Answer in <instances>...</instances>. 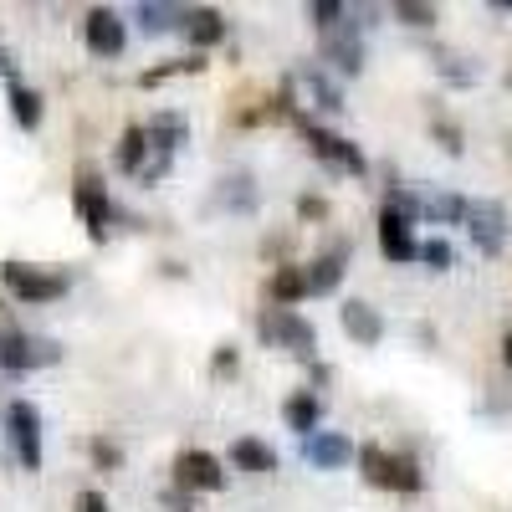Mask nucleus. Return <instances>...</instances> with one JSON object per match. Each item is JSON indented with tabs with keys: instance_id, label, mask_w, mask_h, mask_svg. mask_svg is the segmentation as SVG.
I'll list each match as a JSON object with an SVG mask.
<instances>
[{
	"instance_id": "nucleus-21",
	"label": "nucleus",
	"mask_w": 512,
	"mask_h": 512,
	"mask_svg": "<svg viewBox=\"0 0 512 512\" xmlns=\"http://www.w3.org/2000/svg\"><path fill=\"white\" fill-rule=\"evenodd\" d=\"M185 16H190V6H164V0H139V6H134V21H139L149 36L185 31Z\"/></svg>"
},
{
	"instance_id": "nucleus-10",
	"label": "nucleus",
	"mask_w": 512,
	"mask_h": 512,
	"mask_svg": "<svg viewBox=\"0 0 512 512\" xmlns=\"http://www.w3.org/2000/svg\"><path fill=\"white\" fill-rule=\"evenodd\" d=\"M175 487H185V492H221V487H226L221 456H210V451H200V446L180 451V456H175Z\"/></svg>"
},
{
	"instance_id": "nucleus-11",
	"label": "nucleus",
	"mask_w": 512,
	"mask_h": 512,
	"mask_svg": "<svg viewBox=\"0 0 512 512\" xmlns=\"http://www.w3.org/2000/svg\"><path fill=\"white\" fill-rule=\"evenodd\" d=\"M82 41H88V52L93 57H123L128 47V26L113 6H93L88 21H82Z\"/></svg>"
},
{
	"instance_id": "nucleus-6",
	"label": "nucleus",
	"mask_w": 512,
	"mask_h": 512,
	"mask_svg": "<svg viewBox=\"0 0 512 512\" xmlns=\"http://www.w3.org/2000/svg\"><path fill=\"white\" fill-rule=\"evenodd\" d=\"M57 359H62V344H52V338H36L21 328L0 333V369L6 374H31V369H47Z\"/></svg>"
},
{
	"instance_id": "nucleus-40",
	"label": "nucleus",
	"mask_w": 512,
	"mask_h": 512,
	"mask_svg": "<svg viewBox=\"0 0 512 512\" xmlns=\"http://www.w3.org/2000/svg\"><path fill=\"white\" fill-rule=\"evenodd\" d=\"M507 82H512V67H507Z\"/></svg>"
},
{
	"instance_id": "nucleus-20",
	"label": "nucleus",
	"mask_w": 512,
	"mask_h": 512,
	"mask_svg": "<svg viewBox=\"0 0 512 512\" xmlns=\"http://www.w3.org/2000/svg\"><path fill=\"white\" fill-rule=\"evenodd\" d=\"M431 67H436L441 82H451V88H472V82L482 77V67L456 47H431Z\"/></svg>"
},
{
	"instance_id": "nucleus-27",
	"label": "nucleus",
	"mask_w": 512,
	"mask_h": 512,
	"mask_svg": "<svg viewBox=\"0 0 512 512\" xmlns=\"http://www.w3.org/2000/svg\"><path fill=\"white\" fill-rule=\"evenodd\" d=\"M195 72H205V57H200V52L175 57V62H164V67H149L139 82H144V88H159V82H169V77H195Z\"/></svg>"
},
{
	"instance_id": "nucleus-30",
	"label": "nucleus",
	"mask_w": 512,
	"mask_h": 512,
	"mask_svg": "<svg viewBox=\"0 0 512 512\" xmlns=\"http://www.w3.org/2000/svg\"><path fill=\"white\" fill-rule=\"evenodd\" d=\"M420 262L431 267V272H451L456 267V251L446 236H431V241H420Z\"/></svg>"
},
{
	"instance_id": "nucleus-25",
	"label": "nucleus",
	"mask_w": 512,
	"mask_h": 512,
	"mask_svg": "<svg viewBox=\"0 0 512 512\" xmlns=\"http://www.w3.org/2000/svg\"><path fill=\"white\" fill-rule=\"evenodd\" d=\"M420 216H425V221H436V226H461V221H466V200L451 195V190L420 195Z\"/></svg>"
},
{
	"instance_id": "nucleus-31",
	"label": "nucleus",
	"mask_w": 512,
	"mask_h": 512,
	"mask_svg": "<svg viewBox=\"0 0 512 512\" xmlns=\"http://www.w3.org/2000/svg\"><path fill=\"white\" fill-rule=\"evenodd\" d=\"M251 200H256L251 175H231V180H221V205H231V210H251Z\"/></svg>"
},
{
	"instance_id": "nucleus-8",
	"label": "nucleus",
	"mask_w": 512,
	"mask_h": 512,
	"mask_svg": "<svg viewBox=\"0 0 512 512\" xmlns=\"http://www.w3.org/2000/svg\"><path fill=\"white\" fill-rule=\"evenodd\" d=\"M6 441L21 461V472H41V410L31 400L6 405Z\"/></svg>"
},
{
	"instance_id": "nucleus-2",
	"label": "nucleus",
	"mask_w": 512,
	"mask_h": 512,
	"mask_svg": "<svg viewBox=\"0 0 512 512\" xmlns=\"http://www.w3.org/2000/svg\"><path fill=\"white\" fill-rule=\"evenodd\" d=\"M359 472L369 487L379 492H420L425 477H420V461L405 456V451H384V446H359Z\"/></svg>"
},
{
	"instance_id": "nucleus-9",
	"label": "nucleus",
	"mask_w": 512,
	"mask_h": 512,
	"mask_svg": "<svg viewBox=\"0 0 512 512\" xmlns=\"http://www.w3.org/2000/svg\"><path fill=\"white\" fill-rule=\"evenodd\" d=\"M466 236H472V246L482 251V256H502V246H507V205L502 200H466Z\"/></svg>"
},
{
	"instance_id": "nucleus-22",
	"label": "nucleus",
	"mask_w": 512,
	"mask_h": 512,
	"mask_svg": "<svg viewBox=\"0 0 512 512\" xmlns=\"http://www.w3.org/2000/svg\"><path fill=\"white\" fill-rule=\"evenodd\" d=\"M144 128H149V139H154L159 149H169V154H175L180 144H190V118H185L180 108H159Z\"/></svg>"
},
{
	"instance_id": "nucleus-26",
	"label": "nucleus",
	"mask_w": 512,
	"mask_h": 512,
	"mask_svg": "<svg viewBox=\"0 0 512 512\" xmlns=\"http://www.w3.org/2000/svg\"><path fill=\"white\" fill-rule=\"evenodd\" d=\"M144 154H149V128H144V123H128V128H123V144H118V169H123L128 180L139 175Z\"/></svg>"
},
{
	"instance_id": "nucleus-39",
	"label": "nucleus",
	"mask_w": 512,
	"mask_h": 512,
	"mask_svg": "<svg viewBox=\"0 0 512 512\" xmlns=\"http://www.w3.org/2000/svg\"><path fill=\"white\" fill-rule=\"evenodd\" d=\"M502 359H507V364H512V328H507V333H502Z\"/></svg>"
},
{
	"instance_id": "nucleus-4",
	"label": "nucleus",
	"mask_w": 512,
	"mask_h": 512,
	"mask_svg": "<svg viewBox=\"0 0 512 512\" xmlns=\"http://www.w3.org/2000/svg\"><path fill=\"white\" fill-rule=\"evenodd\" d=\"M256 333H262V344L272 349H287L297 359H313L318 354V328L303 318V313H292V308H262L256 313Z\"/></svg>"
},
{
	"instance_id": "nucleus-12",
	"label": "nucleus",
	"mask_w": 512,
	"mask_h": 512,
	"mask_svg": "<svg viewBox=\"0 0 512 512\" xmlns=\"http://www.w3.org/2000/svg\"><path fill=\"white\" fill-rule=\"evenodd\" d=\"M349 256H354V241L333 236V241L313 256V262H308V292H313V297L338 292V282H344V267H349Z\"/></svg>"
},
{
	"instance_id": "nucleus-24",
	"label": "nucleus",
	"mask_w": 512,
	"mask_h": 512,
	"mask_svg": "<svg viewBox=\"0 0 512 512\" xmlns=\"http://www.w3.org/2000/svg\"><path fill=\"white\" fill-rule=\"evenodd\" d=\"M6 103H11L16 128H41V118H47V103H41V93L26 88V82H6Z\"/></svg>"
},
{
	"instance_id": "nucleus-17",
	"label": "nucleus",
	"mask_w": 512,
	"mask_h": 512,
	"mask_svg": "<svg viewBox=\"0 0 512 512\" xmlns=\"http://www.w3.org/2000/svg\"><path fill=\"white\" fill-rule=\"evenodd\" d=\"M185 41L205 57L210 47H221V41H226V16H221L216 6H190V16H185Z\"/></svg>"
},
{
	"instance_id": "nucleus-36",
	"label": "nucleus",
	"mask_w": 512,
	"mask_h": 512,
	"mask_svg": "<svg viewBox=\"0 0 512 512\" xmlns=\"http://www.w3.org/2000/svg\"><path fill=\"white\" fill-rule=\"evenodd\" d=\"M236 364H241V354H236L231 344H221L216 359H210V369H216V374H236Z\"/></svg>"
},
{
	"instance_id": "nucleus-3",
	"label": "nucleus",
	"mask_w": 512,
	"mask_h": 512,
	"mask_svg": "<svg viewBox=\"0 0 512 512\" xmlns=\"http://www.w3.org/2000/svg\"><path fill=\"white\" fill-rule=\"evenodd\" d=\"M72 205H77V216L82 226H88L93 241H108V226H113V195H108V180H103V169L93 159H82L77 164V185H72Z\"/></svg>"
},
{
	"instance_id": "nucleus-23",
	"label": "nucleus",
	"mask_w": 512,
	"mask_h": 512,
	"mask_svg": "<svg viewBox=\"0 0 512 512\" xmlns=\"http://www.w3.org/2000/svg\"><path fill=\"white\" fill-rule=\"evenodd\" d=\"M231 461L241 466V472H251V477H272L277 472V451L267 441H256V436L231 441Z\"/></svg>"
},
{
	"instance_id": "nucleus-15",
	"label": "nucleus",
	"mask_w": 512,
	"mask_h": 512,
	"mask_svg": "<svg viewBox=\"0 0 512 512\" xmlns=\"http://www.w3.org/2000/svg\"><path fill=\"white\" fill-rule=\"evenodd\" d=\"M338 323H344V333L354 338V344H364V349H374L384 338V318H379V308L364 303V297H349V303L338 308Z\"/></svg>"
},
{
	"instance_id": "nucleus-28",
	"label": "nucleus",
	"mask_w": 512,
	"mask_h": 512,
	"mask_svg": "<svg viewBox=\"0 0 512 512\" xmlns=\"http://www.w3.org/2000/svg\"><path fill=\"white\" fill-rule=\"evenodd\" d=\"M390 16L395 21H405L410 31H425V26H436V6H425V0H395V6H390Z\"/></svg>"
},
{
	"instance_id": "nucleus-35",
	"label": "nucleus",
	"mask_w": 512,
	"mask_h": 512,
	"mask_svg": "<svg viewBox=\"0 0 512 512\" xmlns=\"http://www.w3.org/2000/svg\"><path fill=\"white\" fill-rule=\"evenodd\" d=\"M159 502H164L169 512H195V492H185V487H169Z\"/></svg>"
},
{
	"instance_id": "nucleus-18",
	"label": "nucleus",
	"mask_w": 512,
	"mask_h": 512,
	"mask_svg": "<svg viewBox=\"0 0 512 512\" xmlns=\"http://www.w3.org/2000/svg\"><path fill=\"white\" fill-rule=\"evenodd\" d=\"M267 297L277 308H292V303H303V297H313L308 292V267L303 262H282L272 277H267Z\"/></svg>"
},
{
	"instance_id": "nucleus-37",
	"label": "nucleus",
	"mask_w": 512,
	"mask_h": 512,
	"mask_svg": "<svg viewBox=\"0 0 512 512\" xmlns=\"http://www.w3.org/2000/svg\"><path fill=\"white\" fill-rule=\"evenodd\" d=\"M77 512H108V497L93 492V487H88V492H77Z\"/></svg>"
},
{
	"instance_id": "nucleus-32",
	"label": "nucleus",
	"mask_w": 512,
	"mask_h": 512,
	"mask_svg": "<svg viewBox=\"0 0 512 512\" xmlns=\"http://www.w3.org/2000/svg\"><path fill=\"white\" fill-rule=\"evenodd\" d=\"M88 451H93V461L103 466V472H118V466H123V446H118L113 436H98Z\"/></svg>"
},
{
	"instance_id": "nucleus-7",
	"label": "nucleus",
	"mask_w": 512,
	"mask_h": 512,
	"mask_svg": "<svg viewBox=\"0 0 512 512\" xmlns=\"http://www.w3.org/2000/svg\"><path fill=\"white\" fill-rule=\"evenodd\" d=\"M0 282H6L11 297H21V303H57L67 292V272H47V267H31V262H0Z\"/></svg>"
},
{
	"instance_id": "nucleus-1",
	"label": "nucleus",
	"mask_w": 512,
	"mask_h": 512,
	"mask_svg": "<svg viewBox=\"0 0 512 512\" xmlns=\"http://www.w3.org/2000/svg\"><path fill=\"white\" fill-rule=\"evenodd\" d=\"M292 123H297V134H303V144L313 149V159L323 164V169H333V175H369V159H364V149L359 144H349L344 134H333V128H323L318 118H308V113H292Z\"/></svg>"
},
{
	"instance_id": "nucleus-33",
	"label": "nucleus",
	"mask_w": 512,
	"mask_h": 512,
	"mask_svg": "<svg viewBox=\"0 0 512 512\" xmlns=\"http://www.w3.org/2000/svg\"><path fill=\"white\" fill-rule=\"evenodd\" d=\"M431 128H436V139H441V149H446V154H461V128H456L451 118H441V113H436V118H431Z\"/></svg>"
},
{
	"instance_id": "nucleus-29",
	"label": "nucleus",
	"mask_w": 512,
	"mask_h": 512,
	"mask_svg": "<svg viewBox=\"0 0 512 512\" xmlns=\"http://www.w3.org/2000/svg\"><path fill=\"white\" fill-rule=\"evenodd\" d=\"M308 21H313L318 36H323V31H333V26L349 21V6H344V0H313V6H308Z\"/></svg>"
},
{
	"instance_id": "nucleus-13",
	"label": "nucleus",
	"mask_w": 512,
	"mask_h": 512,
	"mask_svg": "<svg viewBox=\"0 0 512 512\" xmlns=\"http://www.w3.org/2000/svg\"><path fill=\"white\" fill-rule=\"evenodd\" d=\"M318 52L338 67V72H349V77H359L364 72V31L354 26V21H344V26H333V31H323V41H318Z\"/></svg>"
},
{
	"instance_id": "nucleus-5",
	"label": "nucleus",
	"mask_w": 512,
	"mask_h": 512,
	"mask_svg": "<svg viewBox=\"0 0 512 512\" xmlns=\"http://www.w3.org/2000/svg\"><path fill=\"white\" fill-rule=\"evenodd\" d=\"M282 98L292 103V113H303V108H308V118H313V113H328V118H333V113H344V108H349V103H344V93H338L318 67L292 72V77L282 82Z\"/></svg>"
},
{
	"instance_id": "nucleus-19",
	"label": "nucleus",
	"mask_w": 512,
	"mask_h": 512,
	"mask_svg": "<svg viewBox=\"0 0 512 512\" xmlns=\"http://www.w3.org/2000/svg\"><path fill=\"white\" fill-rule=\"evenodd\" d=\"M282 420H287V431H297V436H318V420H323V400L313 395V390H292L287 395V405H282Z\"/></svg>"
},
{
	"instance_id": "nucleus-38",
	"label": "nucleus",
	"mask_w": 512,
	"mask_h": 512,
	"mask_svg": "<svg viewBox=\"0 0 512 512\" xmlns=\"http://www.w3.org/2000/svg\"><path fill=\"white\" fill-rule=\"evenodd\" d=\"M0 77H6V82H21V62H16L11 47H0Z\"/></svg>"
},
{
	"instance_id": "nucleus-34",
	"label": "nucleus",
	"mask_w": 512,
	"mask_h": 512,
	"mask_svg": "<svg viewBox=\"0 0 512 512\" xmlns=\"http://www.w3.org/2000/svg\"><path fill=\"white\" fill-rule=\"evenodd\" d=\"M297 216H303V221H328V200L323 195H297Z\"/></svg>"
},
{
	"instance_id": "nucleus-14",
	"label": "nucleus",
	"mask_w": 512,
	"mask_h": 512,
	"mask_svg": "<svg viewBox=\"0 0 512 512\" xmlns=\"http://www.w3.org/2000/svg\"><path fill=\"white\" fill-rule=\"evenodd\" d=\"M379 251L390 256L395 267L420 262V241H415L410 221H405V216H395V210H384V205H379Z\"/></svg>"
},
{
	"instance_id": "nucleus-16",
	"label": "nucleus",
	"mask_w": 512,
	"mask_h": 512,
	"mask_svg": "<svg viewBox=\"0 0 512 512\" xmlns=\"http://www.w3.org/2000/svg\"><path fill=\"white\" fill-rule=\"evenodd\" d=\"M303 456L318 466V472H338V466H349V456H359V451L344 431H318V436L303 441Z\"/></svg>"
}]
</instances>
